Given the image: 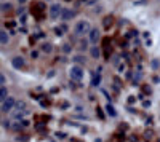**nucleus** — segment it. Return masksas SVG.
<instances>
[{"label":"nucleus","mask_w":160,"mask_h":142,"mask_svg":"<svg viewBox=\"0 0 160 142\" xmlns=\"http://www.w3.org/2000/svg\"><path fill=\"white\" fill-rule=\"evenodd\" d=\"M90 31H91V27H90V22L87 19H82L75 24V35L77 37H82V35L88 34Z\"/></svg>","instance_id":"1"},{"label":"nucleus","mask_w":160,"mask_h":142,"mask_svg":"<svg viewBox=\"0 0 160 142\" xmlns=\"http://www.w3.org/2000/svg\"><path fill=\"white\" fill-rule=\"evenodd\" d=\"M69 75H71V80H74V82H80V80L83 78V69L75 64V66H72V67H71Z\"/></svg>","instance_id":"2"},{"label":"nucleus","mask_w":160,"mask_h":142,"mask_svg":"<svg viewBox=\"0 0 160 142\" xmlns=\"http://www.w3.org/2000/svg\"><path fill=\"white\" fill-rule=\"evenodd\" d=\"M61 15H62V7H61V5L55 3V5L50 7V18H51L53 21H56L58 18H61Z\"/></svg>","instance_id":"3"},{"label":"nucleus","mask_w":160,"mask_h":142,"mask_svg":"<svg viewBox=\"0 0 160 142\" xmlns=\"http://www.w3.org/2000/svg\"><path fill=\"white\" fill-rule=\"evenodd\" d=\"M15 106H16L15 97H10V96H8V97L2 102V112H11Z\"/></svg>","instance_id":"4"},{"label":"nucleus","mask_w":160,"mask_h":142,"mask_svg":"<svg viewBox=\"0 0 160 142\" xmlns=\"http://www.w3.org/2000/svg\"><path fill=\"white\" fill-rule=\"evenodd\" d=\"M99 31L98 29H91L90 32H88V40L91 42V43H96L98 40H99Z\"/></svg>","instance_id":"5"},{"label":"nucleus","mask_w":160,"mask_h":142,"mask_svg":"<svg viewBox=\"0 0 160 142\" xmlns=\"http://www.w3.org/2000/svg\"><path fill=\"white\" fill-rule=\"evenodd\" d=\"M11 66L15 67V69H22L24 67V59L21 56H15L11 59Z\"/></svg>","instance_id":"6"},{"label":"nucleus","mask_w":160,"mask_h":142,"mask_svg":"<svg viewBox=\"0 0 160 142\" xmlns=\"http://www.w3.org/2000/svg\"><path fill=\"white\" fill-rule=\"evenodd\" d=\"M74 16H75V11L68 10V8H62V15H61V19H62V21H69V19H72Z\"/></svg>","instance_id":"7"},{"label":"nucleus","mask_w":160,"mask_h":142,"mask_svg":"<svg viewBox=\"0 0 160 142\" xmlns=\"http://www.w3.org/2000/svg\"><path fill=\"white\" fill-rule=\"evenodd\" d=\"M10 42V37H8V32L7 31H0V43L7 45Z\"/></svg>","instance_id":"8"},{"label":"nucleus","mask_w":160,"mask_h":142,"mask_svg":"<svg viewBox=\"0 0 160 142\" xmlns=\"http://www.w3.org/2000/svg\"><path fill=\"white\" fill-rule=\"evenodd\" d=\"M8 97V89L5 86H0V102H3Z\"/></svg>","instance_id":"9"},{"label":"nucleus","mask_w":160,"mask_h":142,"mask_svg":"<svg viewBox=\"0 0 160 142\" xmlns=\"http://www.w3.org/2000/svg\"><path fill=\"white\" fill-rule=\"evenodd\" d=\"M90 53H91V56L95 58V59H98V58L101 56V51H99V48H98V46H93V48L90 50Z\"/></svg>","instance_id":"10"},{"label":"nucleus","mask_w":160,"mask_h":142,"mask_svg":"<svg viewBox=\"0 0 160 142\" xmlns=\"http://www.w3.org/2000/svg\"><path fill=\"white\" fill-rule=\"evenodd\" d=\"M106 112H108L109 115H111V117H115V115H117V112H115V109L111 106V104H108V106H106Z\"/></svg>","instance_id":"11"},{"label":"nucleus","mask_w":160,"mask_h":142,"mask_svg":"<svg viewBox=\"0 0 160 142\" xmlns=\"http://www.w3.org/2000/svg\"><path fill=\"white\" fill-rule=\"evenodd\" d=\"M74 61H75L77 64H85L87 59H85V56H82V54H75V56H74Z\"/></svg>","instance_id":"12"},{"label":"nucleus","mask_w":160,"mask_h":142,"mask_svg":"<svg viewBox=\"0 0 160 142\" xmlns=\"http://www.w3.org/2000/svg\"><path fill=\"white\" fill-rule=\"evenodd\" d=\"M42 51H45V53H51V51H53V45L51 43H43L42 45Z\"/></svg>","instance_id":"13"},{"label":"nucleus","mask_w":160,"mask_h":142,"mask_svg":"<svg viewBox=\"0 0 160 142\" xmlns=\"http://www.w3.org/2000/svg\"><path fill=\"white\" fill-rule=\"evenodd\" d=\"M78 48L82 50V51H85V50L88 48V40H80V42H78Z\"/></svg>","instance_id":"14"},{"label":"nucleus","mask_w":160,"mask_h":142,"mask_svg":"<svg viewBox=\"0 0 160 142\" xmlns=\"http://www.w3.org/2000/svg\"><path fill=\"white\" fill-rule=\"evenodd\" d=\"M71 50H72V46H71L69 43H64V45H62V51H64V53H69Z\"/></svg>","instance_id":"15"},{"label":"nucleus","mask_w":160,"mask_h":142,"mask_svg":"<svg viewBox=\"0 0 160 142\" xmlns=\"http://www.w3.org/2000/svg\"><path fill=\"white\" fill-rule=\"evenodd\" d=\"M111 24H112V18H106L104 19V26H106V27H109Z\"/></svg>","instance_id":"16"},{"label":"nucleus","mask_w":160,"mask_h":142,"mask_svg":"<svg viewBox=\"0 0 160 142\" xmlns=\"http://www.w3.org/2000/svg\"><path fill=\"white\" fill-rule=\"evenodd\" d=\"M93 85H95V86L99 85V75L98 77H93Z\"/></svg>","instance_id":"17"},{"label":"nucleus","mask_w":160,"mask_h":142,"mask_svg":"<svg viewBox=\"0 0 160 142\" xmlns=\"http://www.w3.org/2000/svg\"><path fill=\"white\" fill-rule=\"evenodd\" d=\"M10 8H11V5H10V3H7V5H2V10H3V11H8Z\"/></svg>","instance_id":"18"},{"label":"nucleus","mask_w":160,"mask_h":142,"mask_svg":"<svg viewBox=\"0 0 160 142\" xmlns=\"http://www.w3.org/2000/svg\"><path fill=\"white\" fill-rule=\"evenodd\" d=\"M31 56H32V58H34V59H35V58H37V56H38V53H37V51H32V53H31Z\"/></svg>","instance_id":"19"},{"label":"nucleus","mask_w":160,"mask_h":142,"mask_svg":"<svg viewBox=\"0 0 160 142\" xmlns=\"http://www.w3.org/2000/svg\"><path fill=\"white\" fill-rule=\"evenodd\" d=\"M19 2H21V3H22V2H26V0H19Z\"/></svg>","instance_id":"20"}]
</instances>
